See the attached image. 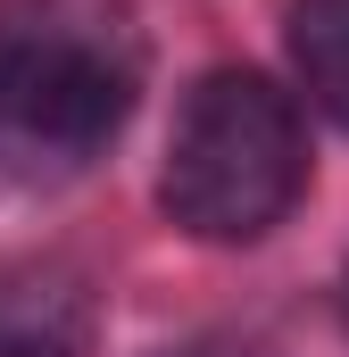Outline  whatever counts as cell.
Wrapping results in <instances>:
<instances>
[{"label":"cell","mask_w":349,"mask_h":357,"mask_svg":"<svg viewBox=\"0 0 349 357\" xmlns=\"http://www.w3.org/2000/svg\"><path fill=\"white\" fill-rule=\"evenodd\" d=\"M142 91L125 0H0V167L75 175L117 142Z\"/></svg>","instance_id":"cell-1"},{"label":"cell","mask_w":349,"mask_h":357,"mask_svg":"<svg viewBox=\"0 0 349 357\" xmlns=\"http://www.w3.org/2000/svg\"><path fill=\"white\" fill-rule=\"evenodd\" d=\"M308 191V133L291 91L250 67L200 75L167 133L158 199L191 241H266Z\"/></svg>","instance_id":"cell-2"},{"label":"cell","mask_w":349,"mask_h":357,"mask_svg":"<svg viewBox=\"0 0 349 357\" xmlns=\"http://www.w3.org/2000/svg\"><path fill=\"white\" fill-rule=\"evenodd\" d=\"M291 67L308 100L349 125V0H291Z\"/></svg>","instance_id":"cell-3"},{"label":"cell","mask_w":349,"mask_h":357,"mask_svg":"<svg viewBox=\"0 0 349 357\" xmlns=\"http://www.w3.org/2000/svg\"><path fill=\"white\" fill-rule=\"evenodd\" d=\"M0 357H75V341L42 307H0Z\"/></svg>","instance_id":"cell-4"},{"label":"cell","mask_w":349,"mask_h":357,"mask_svg":"<svg viewBox=\"0 0 349 357\" xmlns=\"http://www.w3.org/2000/svg\"><path fill=\"white\" fill-rule=\"evenodd\" d=\"M167 357H250V349H167Z\"/></svg>","instance_id":"cell-5"},{"label":"cell","mask_w":349,"mask_h":357,"mask_svg":"<svg viewBox=\"0 0 349 357\" xmlns=\"http://www.w3.org/2000/svg\"><path fill=\"white\" fill-rule=\"evenodd\" d=\"M341 316H349V282H341Z\"/></svg>","instance_id":"cell-6"}]
</instances>
